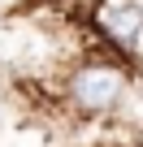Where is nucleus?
I'll use <instances>...</instances> for the list:
<instances>
[{"label": "nucleus", "instance_id": "1", "mask_svg": "<svg viewBox=\"0 0 143 147\" xmlns=\"http://www.w3.org/2000/svg\"><path fill=\"white\" fill-rule=\"evenodd\" d=\"M121 95H126V69L104 65V61L74 69V78H69V100L83 113H108L121 104Z\"/></svg>", "mask_w": 143, "mask_h": 147}, {"label": "nucleus", "instance_id": "2", "mask_svg": "<svg viewBox=\"0 0 143 147\" xmlns=\"http://www.w3.org/2000/svg\"><path fill=\"white\" fill-rule=\"evenodd\" d=\"M96 22H100V30L113 39V43H121L126 52L134 48V39H139V30H143V9L134 5H100V13H96Z\"/></svg>", "mask_w": 143, "mask_h": 147}, {"label": "nucleus", "instance_id": "3", "mask_svg": "<svg viewBox=\"0 0 143 147\" xmlns=\"http://www.w3.org/2000/svg\"><path fill=\"white\" fill-rule=\"evenodd\" d=\"M130 52H134V56L143 61V30H139V39H134V48H130Z\"/></svg>", "mask_w": 143, "mask_h": 147}]
</instances>
